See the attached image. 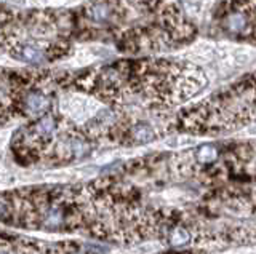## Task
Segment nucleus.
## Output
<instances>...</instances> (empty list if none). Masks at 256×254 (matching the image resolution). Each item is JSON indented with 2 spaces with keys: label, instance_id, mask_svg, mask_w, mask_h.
<instances>
[{
  "label": "nucleus",
  "instance_id": "7ed1b4c3",
  "mask_svg": "<svg viewBox=\"0 0 256 254\" xmlns=\"http://www.w3.org/2000/svg\"><path fill=\"white\" fill-rule=\"evenodd\" d=\"M156 138V133L152 131L149 125H138L133 128V139L136 142H149Z\"/></svg>",
  "mask_w": 256,
  "mask_h": 254
},
{
  "label": "nucleus",
  "instance_id": "6e6552de",
  "mask_svg": "<svg viewBox=\"0 0 256 254\" xmlns=\"http://www.w3.org/2000/svg\"><path fill=\"white\" fill-rule=\"evenodd\" d=\"M90 14H92V16H93L94 19L102 21V19L109 14L108 6H106V5H94L93 8H92V11H90Z\"/></svg>",
  "mask_w": 256,
  "mask_h": 254
},
{
  "label": "nucleus",
  "instance_id": "39448f33",
  "mask_svg": "<svg viewBox=\"0 0 256 254\" xmlns=\"http://www.w3.org/2000/svg\"><path fill=\"white\" fill-rule=\"evenodd\" d=\"M190 240V235L186 229H182V227H176L172 230V234H170V243L173 246H182V245H186L189 243Z\"/></svg>",
  "mask_w": 256,
  "mask_h": 254
},
{
  "label": "nucleus",
  "instance_id": "1a4fd4ad",
  "mask_svg": "<svg viewBox=\"0 0 256 254\" xmlns=\"http://www.w3.org/2000/svg\"><path fill=\"white\" fill-rule=\"evenodd\" d=\"M6 213H8V208H6V206H5L2 202H0V219L5 218V216H6Z\"/></svg>",
  "mask_w": 256,
  "mask_h": 254
},
{
  "label": "nucleus",
  "instance_id": "0eeeda50",
  "mask_svg": "<svg viewBox=\"0 0 256 254\" xmlns=\"http://www.w3.org/2000/svg\"><path fill=\"white\" fill-rule=\"evenodd\" d=\"M245 22H246V18L244 16V14L234 13V14H230V16H229L228 26H229V29L232 30V32H238L240 29H244Z\"/></svg>",
  "mask_w": 256,
  "mask_h": 254
},
{
  "label": "nucleus",
  "instance_id": "f03ea898",
  "mask_svg": "<svg viewBox=\"0 0 256 254\" xmlns=\"http://www.w3.org/2000/svg\"><path fill=\"white\" fill-rule=\"evenodd\" d=\"M20 58L28 62H40L44 59V53L32 45H22L20 48Z\"/></svg>",
  "mask_w": 256,
  "mask_h": 254
},
{
  "label": "nucleus",
  "instance_id": "20e7f679",
  "mask_svg": "<svg viewBox=\"0 0 256 254\" xmlns=\"http://www.w3.org/2000/svg\"><path fill=\"white\" fill-rule=\"evenodd\" d=\"M216 158H218V150H216L213 146H202L198 150H197V160L200 162V163H205V165H208V163H212V162H214Z\"/></svg>",
  "mask_w": 256,
  "mask_h": 254
},
{
  "label": "nucleus",
  "instance_id": "423d86ee",
  "mask_svg": "<svg viewBox=\"0 0 256 254\" xmlns=\"http://www.w3.org/2000/svg\"><path fill=\"white\" fill-rule=\"evenodd\" d=\"M37 133L40 134V136H50V134L54 131V120L53 117H42L38 120L37 126H36Z\"/></svg>",
  "mask_w": 256,
  "mask_h": 254
},
{
  "label": "nucleus",
  "instance_id": "f257e3e1",
  "mask_svg": "<svg viewBox=\"0 0 256 254\" xmlns=\"http://www.w3.org/2000/svg\"><path fill=\"white\" fill-rule=\"evenodd\" d=\"M48 106H50V101H48V98H45L44 94H40V93H32L26 99L28 112L32 114V115L44 114L45 110L48 109Z\"/></svg>",
  "mask_w": 256,
  "mask_h": 254
}]
</instances>
